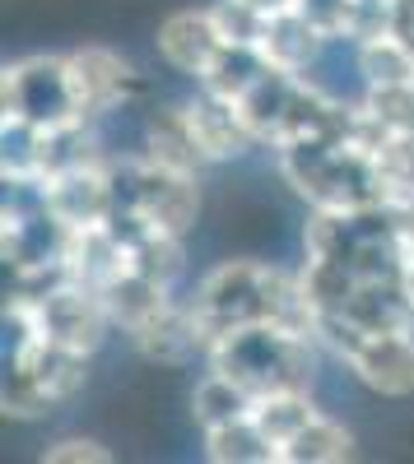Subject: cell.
Listing matches in <instances>:
<instances>
[{
    "mask_svg": "<svg viewBox=\"0 0 414 464\" xmlns=\"http://www.w3.org/2000/svg\"><path fill=\"white\" fill-rule=\"evenodd\" d=\"M186 306H192V321L201 334V353L219 334H233L242 325H289V330L317 334V312L303 284V269L293 275V269H280L266 260L214 265L210 275H201Z\"/></svg>",
    "mask_w": 414,
    "mask_h": 464,
    "instance_id": "cell-1",
    "label": "cell"
},
{
    "mask_svg": "<svg viewBox=\"0 0 414 464\" xmlns=\"http://www.w3.org/2000/svg\"><path fill=\"white\" fill-rule=\"evenodd\" d=\"M5 330H10V362H5V385H0L5 418H19V422L47 418L84 391L89 353H74V348L56 343L15 297H5Z\"/></svg>",
    "mask_w": 414,
    "mask_h": 464,
    "instance_id": "cell-2",
    "label": "cell"
},
{
    "mask_svg": "<svg viewBox=\"0 0 414 464\" xmlns=\"http://www.w3.org/2000/svg\"><path fill=\"white\" fill-rule=\"evenodd\" d=\"M275 168L293 186V196L308 200L312 209H368V205H387V196H391L382 168L350 135V121L330 135L280 149Z\"/></svg>",
    "mask_w": 414,
    "mask_h": 464,
    "instance_id": "cell-3",
    "label": "cell"
},
{
    "mask_svg": "<svg viewBox=\"0 0 414 464\" xmlns=\"http://www.w3.org/2000/svg\"><path fill=\"white\" fill-rule=\"evenodd\" d=\"M317 334L289 330V325H242L233 334H219L205 348V367L233 381L242 395L266 400L289 391H312L317 376Z\"/></svg>",
    "mask_w": 414,
    "mask_h": 464,
    "instance_id": "cell-4",
    "label": "cell"
},
{
    "mask_svg": "<svg viewBox=\"0 0 414 464\" xmlns=\"http://www.w3.org/2000/svg\"><path fill=\"white\" fill-rule=\"evenodd\" d=\"M89 116L74 102L65 56H24L0 74V130H65Z\"/></svg>",
    "mask_w": 414,
    "mask_h": 464,
    "instance_id": "cell-5",
    "label": "cell"
},
{
    "mask_svg": "<svg viewBox=\"0 0 414 464\" xmlns=\"http://www.w3.org/2000/svg\"><path fill=\"white\" fill-rule=\"evenodd\" d=\"M321 348L345 362L363 391L382 400L414 395V330H354V325H321Z\"/></svg>",
    "mask_w": 414,
    "mask_h": 464,
    "instance_id": "cell-6",
    "label": "cell"
},
{
    "mask_svg": "<svg viewBox=\"0 0 414 464\" xmlns=\"http://www.w3.org/2000/svg\"><path fill=\"white\" fill-rule=\"evenodd\" d=\"M112 181H117V214H135L154 227L182 232V237L201 218V177L159 168L144 153L112 159Z\"/></svg>",
    "mask_w": 414,
    "mask_h": 464,
    "instance_id": "cell-7",
    "label": "cell"
},
{
    "mask_svg": "<svg viewBox=\"0 0 414 464\" xmlns=\"http://www.w3.org/2000/svg\"><path fill=\"white\" fill-rule=\"evenodd\" d=\"M65 70H70V89H74V102L89 121L98 116L126 107L135 93H140V74L135 65L112 52V47H80V52H65Z\"/></svg>",
    "mask_w": 414,
    "mask_h": 464,
    "instance_id": "cell-8",
    "label": "cell"
},
{
    "mask_svg": "<svg viewBox=\"0 0 414 464\" xmlns=\"http://www.w3.org/2000/svg\"><path fill=\"white\" fill-rule=\"evenodd\" d=\"M223 52H229V43H223L210 5L205 10H177V14H168L159 24V56L196 84L219 65Z\"/></svg>",
    "mask_w": 414,
    "mask_h": 464,
    "instance_id": "cell-9",
    "label": "cell"
},
{
    "mask_svg": "<svg viewBox=\"0 0 414 464\" xmlns=\"http://www.w3.org/2000/svg\"><path fill=\"white\" fill-rule=\"evenodd\" d=\"M182 107H186V121H192V135H196V149H201L205 163H233V159L256 149L251 126L238 116V107L223 102L219 93L196 89V98H186Z\"/></svg>",
    "mask_w": 414,
    "mask_h": 464,
    "instance_id": "cell-10",
    "label": "cell"
},
{
    "mask_svg": "<svg viewBox=\"0 0 414 464\" xmlns=\"http://www.w3.org/2000/svg\"><path fill=\"white\" fill-rule=\"evenodd\" d=\"M330 37L312 24V14L298 5V10H280V14H266V28H261L256 47L261 61H271L275 70H293V74H308L317 65V56L326 52Z\"/></svg>",
    "mask_w": 414,
    "mask_h": 464,
    "instance_id": "cell-11",
    "label": "cell"
},
{
    "mask_svg": "<svg viewBox=\"0 0 414 464\" xmlns=\"http://www.w3.org/2000/svg\"><path fill=\"white\" fill-rule=\"evenodd\" d=\"M126 339L140 348V358L163 362V367H182V362H192L201 353V334H196L186 297H172L154 316H144L135 330H126Z\"/></svg>",
    "mask_w": 414,
    "mask_h": 464,
    "instance_id": "cell-12",
    "label": "cell"
},
{
    "mask_svg": "<svg viewBox=\"0 0 414 464\" xmlns=\"http://www.w3.org/2000/svg\"><path fill=\"white\" fill-rule=\"evenodd\" d=\"M144 159L159 163V168H172V172H186V177H201V168H210L196 149V135H192V121H186V107L172 102L163 111L149 116L144 126Z\"/></svg>",
    "mask_w": 414,
    "mask_h": 464,
    "instance_id": "cell-13",
    "label": "cell"
},
{
    "mask_svg": "<svg viewBox=\"0 0 414 464\" xmlns=\"http://www.w3.org/2000/svg\"><path fill=\"white\" fill-rule=\"evenodd\" d=\"M201 450L210 464H275V446L251 422V413L233 418V422H219V428H205Z\"/></svg>",
    "mask_w": 414,
    "mask_h": 464,
    "instance_id": "cell-14",
    "label": "cell"
},
{
    "mask_svg": "<svg viewBox=\"0 0 414 464\" xmlns=\"http://www.w3.org/2000/svg\"><path fill=\"white\" fill-rule=\"evenodd\" d=\"M345 459H354V432L330 413H317L308 428L280 450V464H345Z\"/></svg>",
    "mask_w": 414,
    "mask_h": 464,
    "instance_id": "cell-15",
    "label": "cell"
},
{
    "mask_svg": "<svg viewBox=\"0 0 414 464\" xmlns=\"http://www.w3.org/2000/svg\"><path fill=\"white\" fill-rule=\"evenodd\" d=\"M354 56H359L363 84H414V52L400 43L391 28L354 43Z\"/></svg>",
    "mask_w": 414,
    "mask_h": 464,
    "instance_id": "cell-16",
    "label": "cell"
},
{
    "mask_svg": "<svg viewBox=\"0 0 414 464\" xmlns=\"http://www.w3.org/2000/svg\"><path fill=\"white\" fill-rule=\"evenodd\" d=\"M359 107H363L382 130L414 135V84H363Z\"/></svg>",
    "mask_w": 414,
    "mask_h": 464,
    "instance_id": "cell-17",
    "label": "cell"
},
{
    "mask_svg": "<svg viewBox=\"0 0 414 464\" xmlns=\"http://www.w3.org/2000/svg\"><path fill=\"white\" fill-rule=\"evenodd\" d=\"M387 214L400 232V246H405V297L414 302V186H400L387 196Z\"/></svg>",
    "mask_w": 414,
    "mask_h": 464,
    "instance_id": "cell-18",
    "label": "cell"
},
{
    "mask_svg": "<svg viewBox=\"0 0 414 464\" xmlns=\"http://www.w3.org/2000/svg\"><path fill=\"white\" fill-rule=\"evenodd\" d=\"M43 459L47 464H107L112 450L103 441H94V437H61V441H52L43 450Z\"/></svg>",
    "mask_w": 414,
    "mask_h": 464,
    "instance_id": "cell-19",
    "label": "cell"
},
{
    "mask_svg": "<svg viewBox=\"0 0 414 464\" xmlns=\"http://www.w3.org/2000/svg\"><path fill=\"white\" fill-rule=\"evenodd\" d=\"M391 33L414 52V0H391Z\"/></svg>",
    "mask_w": 414,
    "mask_h": 464,
    "instance_id": "cell-20",
    "label": "cell"
}]
</instances>
